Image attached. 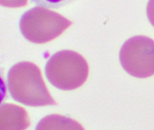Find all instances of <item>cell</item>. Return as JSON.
Here are the masks:
<instances>
[{
    "label": "cell",
    "mask_w": 154,
    "mask_h": 130,
    "mask_svg": "<svg viewBox=\"0 0 154 130\" xmlns=\"http://www.w3.org/2000/svg\"><path fill=\"white\" fill-rule=\"evenodd\" d=\"M146 14L149 22L154 27V0H149L147 7H146Z\"/></svg>",
    "instance_id": "cell-10"
},
{
    "label": "cell",
    "mask_w": 154,
    "mask_h": 130,
    "mask_svg": "<svg viewBox=\"0 0 154 130\" xmlns=\"http://www.w3.org/2000/svg\"><path fill=\"white\" fill-rule=\"evenodd\" d=\"M45 72L54 87L62 90H72L83 86L88 79L89 65L80 53L62 50L49 58Z\"/></svg>",
    "instance_id": "cell-2"
},
{
    "label": "cell",
    "mask_w": 154,
    "mask_h": 130,
    "mask_svg": "<svg viewBox=\"0 0 154 130\" xmlns=\"http://www.w3.org/2000/svg\"><path fill=\"white\" fill-rule=\"evenodd\" d=\"M35 130H85L77 121L57 114L43 117L36 125Z\"/></svg>",
    "instance_id": "cell-6"
},
{
    "label": "cell",
    "mask_w": 154,
    "mask_h": 130,
    "mask_svg": "<svg viewBox=\"0 0 154 130\" xmlns=\"http://www.w3.org/2000/svg\"><path fill=\"white\" fill-rule=\"evenodd\" d=\"M74 0H31L39 7H48V8H59L72 3Z\"/></svg>",
    "instance_id": "cell-7"
},
{
    "label": "cell",
    "mask_w": 154,
    "mask_h": 130,
    "mask_svg": "<svg viewBox=\"0 0 154 130\" xmlns=\"http://www.w3.org/2000/svg\"><path fill=\"white\" fill-rule=\"evenodd\" d=\"M72 22L44 7H33L25 12L19 21V29L28 42L43 44L59 37Z\"/></svg>",
    "instance_id": "cell-3"
},
{
    "label": "cell",
    "mask_w": 154,
    "mask_h": 130,
    "mask_svg": "<svg viewBox=\"0 0 154 130\" xmlns=\"http://www.w3.org/2000/svg\"><path fill=\"white\" fill-rule=\"evenodd\" d=\"M8 83L4 75V71L0 67V106L8 99Z\"/></svg>",
    "instance_id": "cell-8"
},
{
    "label": "cell",
    "mask_w": 154,
    "mask_h": 130,
    "mask_svg": "<svg viewBox=\"0 0 154 130\" xmlns=\"http://www.w3.org/2000/svg\"><path fill=\"white\" fill-rule=\"evenodd\" d=\"M27 111L12 103L0 106V130H26L30 126Z\"/></svg>",
    "instance_id": "cell-5"
},
{
    "label": "cell",
    "mask_w": 154,
    "mask_h": 130,
    "mask_svg": "<svg viewBox=\"0 0 154 130\" xmlns=\"http://www.w3.org/2000/svg\"><path fill=\"white\" fill-rule=\"evenodd\" d=\"M9 94L16 101L29 107L55 105L42 76L40 68L30 61H20L8 73Z\"/></svg>",
    "instance_id": "cell-1"
},
{
    "label": "cell",
    "mask_w": 154,
    "mask_h": 130,
    "mask_svg": "<svg viewBox=\"0 0 154 130\" xmlns=\"http://www.w3.org/2000/svg\"><path fill=\"white\" fill-rule=\"evenodd\" d=\"M120 62L132 77L146 79L154 75V41L145 35L128 39L120 51Z\"/></svg>",
    "instance_id": "cell-4"
},
{
    "label": "cell",
    "mask_w": 154,
    "mask_h": 130,
    "mask_svg": "<svg viewBox=\"0 0 154 130\" xmlns=\"http://www.w3.org/2000/svg\"><path fill=\"white\" fill-rule=\"evenodd\" d=\"M28 0H0V6L9 8H19L27 6Z\"/></svg>",
    "instance_id": "cell-9"
}]
</instances>
